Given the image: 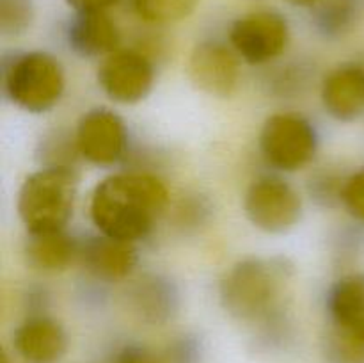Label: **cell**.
Wrapping results in <instances>:
<instances>
[{
    "label": "cell",
    "mask_w": 364,
    "mask_h": 363,
    "mask_svg": "<svg viewBox=\"0 0 364 363\" xmlns=\"http://www.w3.org/2000/svg\"><path fill=\"white\" fill-rule=\"evenodd\" d=\"M187 75L194 88L213 98H230L240 85V57L219 39H205L192 48Z\"/></svg>",
    "instance_id": "9"
},
{
    "label": "cell",
    "mask_w": 364,
    "mask_h": 363,
    "mask_svg": "<svg viewBox=\"0 0 364 363\" xmlns=\"http://www.w3.org/2000/svg\"><path fill=\"white\" fill-rule=\"evenodd\" d=\"M244 214L256 230L284 235L301 223L304 205L294 185L274 174H263L255 178L245 191Z\"/></svg>",
    "instance_id": "6"
},
{
    "label": "cell",
    "mask_w": 364,
    "mask_h": 363,
    "mask_svg": "<svg viewBox=\"0 0 364 363\" xmlns=\"http://www.w3.org/2000/svg\"><path fill=\"white\" fill-rule=\"evenodd\" d=\"M323 354L329 363H364V344L331 327L323 338Z\"/></svg>",
    "instance_id": "21"
},
{
    "label": "cell",
    "mask_w": 364,
    "mask_h": 363,
    "mask_svg": "<svg viewBox=\"0 0 364 363\" xmlns=\"http://www.w3.org/2000/svg\"><path fill=\"white\" fill-rule=\"evenodd\" d=\"M75 142L80 157L87 162L100 167L114 166L127 152V125L114 110L96 107L78 120Z\"/></svg>",
    "instance_id": "10"
},
{
    "label": "cell",
    "mask_w": 364,
    "mask_h": 363,
    "mask_svg": "<svg viewBox=\"0 0 364 363\" xmlns=\"http://www.w3.org/2000/svg\"><path fill=\"white\" fill-rule=\"evenodd\" d=\"M2 85L7 98L31 114L52 110L66 89L63 63L43 50L18 53L4 64Z\"/></svg>",
    "instance_id": "4"
},
{
    "label": "cell",
    "mask_w": 364,
    "mask_h": 363,
    "mask_svg": "<svg viewBox=\"0 0 364 363\" xmlns=\"http://www.w3.org/2000/svg\"><path fill=\"white\" fill-rule=\"evenodd\" d=\"M139 262L135 242L107 237L100 233L80 242L78 263L91 274L95 280L105 283L123 281L134 273Z\"/></svg>",
    "instance_id": "12"
},
{
    "label": "cell",
    "mask_w": 364,
    "mask_h": 363,
    "mask_svg": "<svg viewBox=\"0 0 364 363\" xmlns=\"http://www.w3.org/2000/svg\"><path fill=\"white\" fill-rule=\"evenodd\" d=\"M169 203L166 182L146 171H123L96 184L89 216L102 235L137 242L148 237Z\"/></svg>",
    "instance_id": "1"
},
{
    "label": "cell",
    "mask_w": 364,
    "mask_h": 363,
    "mask_svg": "<svg viewBox=\"0 0 364 363\" xmlns=\"http://www.w3.org/2000/svg\"><path fill=\"white\" fill-rule=\"evenodd\" d=\"M36 18L34 0H0V34L13 39L23 36Z\"/></svg>",
    "instance_id": "20"
},
{
    "label": "cell",
    "mask_w": 364,
    "mask_h": 363,
    "mask_svg": "<svg viewBox=\"0 0 364 363\" xmlns=\"http://www.w3.org/2000/svg\"><path fill=\"white\" fill-rule=\"evenodd\" d=\"M66 39L78 57L96 59L119 50L121 31L107 11L75 13L68 23Z\"/></svg>",
    "instance_id": "14"
},
{
    "label": "cell",
    "mask_w": 364,
    "mask_h": 363,
    "mask_svg": "<svg viewBox=\"0 0 364 363\" xmlns=\"http://www.w3.org/2000/svg\"><path fill=\"white\" fill-rule=\"evenodd\" d=\"M98 85L121 105H134L148 98L155 85V66L142 50L119 48L103 57L98 68Z\"/></svg>",
    "instance_id": "8"
},
{
    "label": "cell",
    "mask_w": 364,
    "mask_h": 363,
    "mask_svg": "<svg viewBox=\"0 0 364 363\" xmlns=\"http://www.w3.org/2000/svg\"><path fill=\"white\" fill-rule=\"evenodd\" d=\"M78 174L71 166H45L28 174L18 192L16 210L28 235L66 230L75 212Z\"/></svg>",
    "instance_id": "3"
},
{
    "label": "cell",
    "mask_w": 364,
    "mask_h": 363,
    "mask_svg": "<svg viewBox=\"0 0 364 363\" xmlns=\"http://www.w3.org/2000/svg\"><path fill=\"white\" fill-rule=\"evenodd\" d=\"M201 0H128L132 11L142 21L166 25L191 16Z\"/></svg>",
    "instance_id": "19"
},
{
    "label": "cell",
    "mask_w": 364,
    "mask_h": 363,
    "mask_svg": "<svg viewBox=\"0 0 364 363\" xmlns=\"http://www.w3.org/2000/svg\"><path fill=\"white\" fill-rule=\"evenodd\" d=\"M340 203L355 221L364 224V167L345 178Z\"/></svg>",
    "instance_id": "22"
},
{
    "label": "cell",
    "mask_w": 364,
    "mask_h": 363,
    "mask_svg": "<svg viewBox=\"0 0 364 363\" xmlns=\"http://www.w3.org/2000/svg\"><path fill=\"white\" fill-rule=\"evenodd\" d=\"M288 4H290V6H295V7H309V9H311V7H315L316 4L320 2V0H287Z\"/></svg>",
    "instance_id": "26"
},
{
    "label": "cell",
    "mask_w": 364,
    "mask_h": 363,
    "mask_svg": "<svg viewBox=\"0 0 364 363\" xmlns=\"http://www.w3.org/2000/svg\"><path fill=\"white\" fill-rule=\"evenodd\" d=\"M112 363H166V358L148 345L124 344L116 351Z\"/></svg>",
    "instance_id": "24"
},
{
    "label": "cell",
    "mask_w": 364,
    "mask_h": 363,
    "mask_svg": "<svg viewBox=\"0 0 364 363\" xmlns=\"http://www.w3.org/2000/svg\"><path fill=\"white\" fill-rule=\"evenodd\" d=\"M80 242L64 231L45 235H28L25 242V260L38 273L57 274L78 262Z\"/></svg>",
    "instance_id": "17"
},
{
    "label": "cell",
    "mask_w": 364,
    "mask_h": 363,
    "mask_svg": "<svg viewBox=\"0 0 364 363\" xmlns=\"http://www.w3.org/2000/svg\"><path fill=\"white\" fill-rule=\"evenodd\" d=\"M361 11L363 0H320L311 7V21L323 38L340 39L355 27Z\"/></svg>",
    "instance_id": "18"
},
{
    "label": "cell",
    "mask_w": 364,
    "mask_h": 363,
    "mask_svg": "<svg viewBox=\"0 0 364 363\" xmlns=\"http://www.w3.org/2000/svg\"><path fill=\"white\" fill-rule=\"evenodd\" d=\"M320 100L333 120L352 123L364 116V63H343L323 77Z\"/></svg>",
    "instance_id": "11"
},
{
    "label": "cell",
    "mask_w": 364,
    "mask_h": 363,
    "mask_svg": "<svg viewBox=\"0 0 364 363\" xmlns=\"http://www.w3.org/2000/svg\"><path fill=\"white\" fill-rule=\"evenodd\" d=\"M166 363H198L201 358V345L194 337H181L162 352Z\"/></svg>",
    "instance_id": "23"
},
{
    "label": "cell",
    "mask_w": 364,
    "mask_h": 363,
    "mask_svg": "<svg viewBox=\"0 0 364 363\" xmlns=\"http://www.w3.org/2000/svg\"><path fill=\"white\" fill-rule=\"evenodd\" d=\"M318 149V134L308 117L297 112L269 116L259 132V152L269 166L295 173L308 166Z\"/></svg>",
    "instance_id": "5"
},
{
    "label": "cell",
    "mask_w": 364,
    "mask_h": 363,
    "mask_svg": "<svg viewBox=\"0 0 364 363\" xmlns=\"http://www.w3.org/2000/svg\"><path fill=\"white\" fill-rule=\"evenodd\" d=\"M13 349L28 363H57L68 351V333L53 317L31 315L14 330Z\"/></svg>",
    "instance_id": "13"
},
{
    "label": "cell",
    "mask_w": 364,
    "mask_h": 363,
    "mask_svg": "<svg viewBox=\"0 0 364 363\" xmlns=\"http://www.w3.org/2000/svg\"><path fill=\"white\" fill-rule=\"evenodd\" d=\"M75 13H92V11H109L119 0H66Z\"/></svg>",
    "instance_id": "25"
},
{
    "label": "cell",
    "mask_w": 364,
    "mask_h": 363,
    "mask_svg": "<svg viewBox=\"0 0 364 363\" xmlns=\"http://www.w3.org/2000/svg\"><path fill=\"white\" fill-rule=\"evenodd\" d=\"M0 363H11V358L9 354H7V351H2V359H0Z\"/></svg>",
    "instance_id": "27"
},
{
    "label": "cell",
    "mask_w": 364,
    "mask_h": 363,
    "mask_svg": "<svg viewBox=\"0 0 364 363\" xmlns=\"http://www.w3.org/2000/svg\"><path fill=\"white\" fill-rule=\"evenodd\" d=\"M294 265L281 256H247L235 262L219 283V299L228 315L262 326L265 338L279 331L284 299L290 290Z\"/></svg>",
    "instance_id": "2"
},
{
    "label": "cell",
    "mask_w": 364,
    "mask_h": 363,
    "mask_svg": "<svg viewBox=\"0 0 364 363\" xmlns=\"http://www.w3.org/2000/svg\"><path fill=\"white\" fill-rule=\"evenodd\" d=\"M132 308L142 322L149 326H164L178 312V288L169 278L160 274H146L130 292Z\"/></svg>",
    "instance_id": "16"
},
{
    "label": "cell",
    "mask_w": 364,
    "mask_h": 363,
    "mask_svg": "<svg viewBox=\"0 0 364 363\" xmlns=\"http://www.w3.org/2000/svg\"><path fill=\"white\" fill-rule=\"evenodd\" d=\"M333 330L364 344V273H350L331 285L326 298Z\"/></svg>",
    "instance_id": "15"
},
{
    "label": "cell",
    "mask_w": 364,
    "mask_h": 363,
    "mask_svg": "<svg viewBox=\"0 0 364 363\" xmlns=\"http://www.w3.org/2000/svg\"><path fill=\"white\" fill-rule=\"evenodd\" d=\"M290 25L284 14L274 9H258L237 18L230 28V45L247 64L272 63L287 50Z\"/></svg>",
    "instance_id": "7"
}]
</instances>
